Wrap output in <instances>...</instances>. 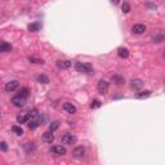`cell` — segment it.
Here are the masks:
<instances>
[{
    "label": "cell",
    "instance_id": "5b68a950",
    "mask_svg": "<svg viewBox=\"0 0 165 165\" xmlns=\"http://www.w3.org/2000/svg\"><path fill=\"white\" fill-rule=\"evenodd\" d=\"M108 86H110V84L106 80H99V82H98V93L102 94V95H105L108 92Z\"/></svg>",
    "mask_w": 165,
    "mask_h": 165
},
{
    "label": "cell",
    "instance_id": "5bb4252c",
    "mask_svg": "<svg viewBox=\"0 0 165 165\" xmlns=\"http://www.w3.org/2000/svg\"><path fill=\"white\" fill-rule=\"evenodd\" d=\"M71 61H57V66L60 67V69L65 70V69H69V67H71Z\"/></svg>",
    "mask_w": 165,
    "mask_h": 165
},
{
    "label": "cell",
    "instance_id": "30bf717a",
    "mask_svg": "<svg viewBox=\"0 0 165 165\" xmlns=\"http://www.w3.org/2000/svg\"><path fill=\"white\" fill-rule=\"evenodd\" d=\"M43 141H44L45 143H53V141H54V134L48 130V132H45L43 134Z\"/></svg>",
    "mask_w": 165,
    "mask_h": 165
},
{
    "label": "cell",
    "instance_id": "484cf974",
    "mask_svg": "<svg viewBox=\"0 0 165 165\" xmlns=\"http://www.w3.org/2000/svg\"><path fill=\"white\" fill-rule=\"evenodd\" d=\"M150 95H151V92H150V90H144V92H141L137 97H138V98H146V97H150Z\"/></svg>",
    "mask_w": 165,
    "mask_h": 165
},
{
    "label": "cell",
    "instance_id": "4fadbf2b",
    "mask_svg": "<svg viewBox=\"0 0 165 165\" xmlns=\"http://www.w3.org/2000/svg\"><path fill=\"white\" fill-rule=\"evenodd\" d=\"M111 80H112V82H115L116 85H123L125 82V79L120 75H114L112 77H111Z\"/></svg>",
    "mask_w": 165,
    "mask_h": 165
},
{
    "label": "cell",
    "instance_id": "8992f818",
    "mask_svg": "<svg viewBox=\"0 0 165 165\" xmlns=\"http://www.w3.org/2000/svg\"><path fill=\"white\" fill-rule=\"evenodd\" d=\"M143 85H144V82L141 80V79H133L132 81H130V86H132V89H134V90L142 89Z\"/></svg>",
    "mask_w": 165,
    "mask_h": 165
},
{
    "label": "cell",
    "instance_id": "6da1fadb",
    "mask_svg": "<svg viewBox=\"0 0 165 165\" xmlns=\"http://www.w3.org/2000/svg\"><path fill=\"white\" fill-rule=\"evenodd\" d=\"M75 70L80 74H85V75H93L94 74V69L93 66L88 62H76L75 63Z\"/></svg>",
    "mask_w": 165,
    "mask_h": 165
},
{
    "label": "cell",
    "instance_id": "e0dca14e",
    "mask_svg": "<svg viewBox=\"0 0 165 165\" xmlns=\"http://www.w3.org/2000/svg\"><path fill=\"white\" fill-rule=\"evenodd\" d=\"M23 148H25V151L27 152V154H30L31 151H35V143H30V142H28V143H25V144H23Z\"/></svg>",
    "mask_w": 165,
    "mask_h": 165
},
{
    "label": "cell",
    "instance_id": "2e32d148",
    "mask_svg": "<svg viewBox=\"0 0 165 165\" xmlns=\"http://www.w3.org/2000/svg\"><path fill=\"white\" fill-rule=\"evenodd\" d=\"M28 121V115L27 114H21L17 116V123L18 124H25Z\"/></svg>",
    "mask_w": 165,
    "mask_h": 165
},
{
    "label": "cell",
    "instance_id": "9c48e42d",
    "mask_svg": "<svg viewBox=\"0 0 165 165\" xmlns=\"http://www.w3.org/2000/svg\"><path fill=\"white\" fill-rule=\"evenodd\" d=\"M85 155V148L82 147V146H79V147H76L74 151H72V156L76 157V159H81L82 156Z\"/></svg>",
    "mask_w": 165,
    "mask_h": 165
},
{
    "label": "cell",
    "instance_id": "ba28073f",
    "mask_svg": "<svg viewBox=\"0 0 165 165\" xmlns=\"http://www.w3.org/2000/svg\"><path fill=\"white\" fill-rule=\"evenodd\" d=\"M146 30H147L146 26L142 25V23H137V25H134V26L132 27V32H133V34H137V35H141V34H143Z\"/></svg>",
    "mask_w": 165,
    "mask_h": 165
},
{
    "label": "cell",
    "instance_id": "f1b7e54d",
    "mask_svg": "<svg viewBox=\"0 0 165 165\" xmlns=\"http://www.w3.org/2000/svg\"><path fill=\"white\" fill-rule=\"evenodd\" d=\"M8 150V144L5 142H0V151H7Z\"/></svg>",
    "mask_w": 165,
    "mask_h": 165
},
{
    "label": "cell",
    "instance_id": "8fae6325",
    "mask_svg": "<svg viewBox=\"0 0 165 165\" xmlns=\"http://www.w3.org/2000/svg\"><path fill=\"white\" fill-rule=\"evenodd\" d=\"M63 110L66 111V112H69V114H75L76 112V107L72 103H70V102L63 103Z\"/></svg>",
    "mask_w": 165,
    "mask_h": 165
},
{
    "label": "cell",
    "instance_id": "44dd1931",
    "mask_svg": "<svg viewBox=\"0 0 165 165\" xmlns=\"http://www.w3.org/2000/svg\"><path fill=\"white\" fill-rule=\"evenodd\" d=\"M12 130H13V133L17 134V135H22L23 134V129L21 127H18V125H14V127H12Z\"/></svg>",
    "mask_w": 165,
    "mask_h": 165
},
{
    "label": "cell",
    "instance_id": "603a6c76",
    "mask_svg": "<svg viewBox=\"0 0 165 165\" xmlns=\"http://www.w3.org/2000/svg\"><path fill=\"white\" fill-rule=\"evenodd\" d=\"M58 128H60V121H53V123L49 125V132H54V130H57Z\"/></svg>",
    "mask_w": 165,
    "mask_h": 165
},
{
    "label": "cell",
    "instance_id": "277c9868",
    "mask_svg": "<svg viewBox=\"0 0 165 165\" xmlns=\"http://www.w3.org/2000/svg\"><path fill=\"white\" fill-rule=\"evenodd\" d=\"M50 152L53 155H57V156H63V155H66V148L63 146H61V144H56V146H53L50 148Z\"/></svg>",
    "mask_w": 165,
    "mask_h": 165
},
{
    "label": "cell",
    "instance_id": "ac0fdd59",
    "mask_svg": "<svg viewBox=\"0 0 165 165\" xmlns=\"http://www.w3.org/2000/svg\"><path fill=\"white\" fill-rule=\"evenodd\" d=\"M36 80L39 81V82H41V84H48L49 82V77H48L47 75H37L36 76Z\"/></svg>",
    "mask_w": 165,
    "mask_h": 165
},
{
    "label": "cell",
    "instance_id": "cb8c5ba5",
    "mask_svg": "<svg viewBox=\"0 0 165 165\" xmlns=\"http://www.w3.org/2000/svg\"><path fill=\"white\" fill-rule=\"evenodd\" d=\"M28 61H30L31 63H39V65H44V61H43V60H40V58L30 57V58H28Z\"/></svg>",
    "mask_w": 165,
    "mask_h": 165
},
{
    "label": "cell",
    "instance_id": "4316f807",
    "mask_svg": "<svg viewBox=\"0 0 165 165\" xmlns=\"http://www.w3.org/2000/svg\"><path fill=\"white\" fill-rule=\"evenodd\" d=\"M98 107H101V102L98 99H94L90 103V108H98Z\"/></svg>",
    "mask_w": 165,
    "mask_h": 165
},
{
    "label": "cell",
    "instance_id": "d6986e66",
    "mask_svg": "<svg viewBox=\"0 0 165 165\" xmlns=\"http://www.w3.org/2000/svg\"><path fill=\"white\" fill-rule=\"evenodd\" d=\"M18 95L21 97H25V98H28V95H30V89L25 86V88H21V90L18 92Z\"/></svg>",
    "mask_w": 165,
    "mask_h": 165
},
{
    "label": "cell",
    "instance_id": "7a4b0ae2",
    "mask_svg": "<svg viewBox=\"0 0 165 165\" xmlns=\"http://www.w3.org/2000/svg\"><path fill=\"white\" fill-rule=\"evenodd\" d=\"M27 102V98H25V97H21V95H14L12 98V103L13 106H16V107H23V106L26 105Z\"/></svg>",
    "mask_w": 165,
    "mask_h": 165
},
{
    "label": "cell",
    "instance_id": "d4e9b609",
    "mask_svg": "<svg viewBox=\"0 0 165 165\" xmlns=\"http://www.w3.org/2000/svg\"><path fill=\"white\" fill-rule=\"evenodd\" d=\"M27 125H28V128H30L31 130H34V129H36L39 127V123H37V121H27Z\"/></svg>",
    "mask_w": 165,
    "mask_h": 165
},
{
    "label": "cell",
    "instance_id": "83f0119b",
    "mask_svg": "<svg viewBox=\"0 0 165 165\" xmlns=\"http://www.w3.org/2000/svg\"><path fill=\"white\" fill-rule=\"evenodd\" d=\"M121 9H123V12L124 13H128L130 11V5L128 3H123V5H121Z\"/></svg>",
    "mask_w": 165,
    "mask_h": 165
},
{
    "label": "cell",
    "instance_id": "ffe728a7",
    "mask_svg": "<svg viewBox=\"0 0 165 165\" xmlns=\"http://www.w3.org/2000/svg\"><path fill=\"white\" fill-rule=\"evenodd\" d=\"M152 41L154 43H161V41H164V34L160 32V34H157V35H155L152 37Z\"/></svg>",
    "mask_w": 165,
    "mask_h": 165
},
{
    "label": "cell",
    "instance_id": "7c38bea8",
    "mask_svg": "<svg viewBox=\"0 0 165 165\" xmlns=\"http://www.w3.org/2000/svg\"><path fill=\"white\" fill-rule=\"evenodd\" d=\"M12 50V45L8 44V43L0 41V53H8Z\"/></svg>",
    "mask_w": 165,
    "mask_h": 165
},
{
    "label": "cell",
    "instance_id": "3957f363",
    "mask_svg": "<svg viewBox=\"0 0 165 165\" xmlns=\"http://www.w3.org/2000/svg\"><path fill=\"white\" fill-rule=\"evenodd\" d=\"M61 141H62V143L63 144H74L76 142V137L71 133H66V134L62 135Z\"/></svg>",
    "mask_w": 165,
    "mask_h": 165
},
{
    "label": "cell",
    "instance_id": "7402d4cb",
    "mask_svg": "<svg viewBox=\"0 0 165 165\" xmlns=\"http://www.w3.org/2000/svg\"><path fill=\"white\" fill-rule=\"evenodd\" d=\"M28 30L32 31V32H36L40 30V23H31L30 26H28Z\"/></svg>",
    "mask_w": 165,
    "mask_h": 165
},
{
    "label": "cell",
    "instance_id": "52a82bcc",
    "mask_svg": "<svg viewBox=\"0 0 165 165\" xmlns=\"http://www.w3.org/2000/svg\"><path fill=\"white\" fill-rule=\"evenodd\" d=\"M19 86V81L18 80H12L5 84V90L7 92H14Z\"/></svg>",
    "mask_w": 165,
    "mask_h": 165
},
{
    "label": "cell",
    "instance_id": "9a60e30c",
    "mask_svg": "<svg viewBox=\"0 0 165 165\" xmlns=\"http://www.w3.org/2000/svg\"><path fill=\"white\" fill-rule=\"evenodd\" d=\"M118 56L120 57V58H128L129 57V50L127 49V48H119L118 49Z\"/></svg>",
    "mask_w": 165,
    "mask_h": 165
}]
</instances>
